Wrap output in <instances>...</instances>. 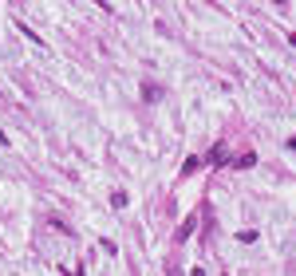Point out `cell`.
<instances>
[{"mask_svg": "<svg viewBox=\"0 0 296 276\" xmlns=\"http://www.w3.org/2000/svg\"><path fill=\"white\" fill-rule=\"evenodd\" d=\"M190 233H194V217H190V221H186V225H182V229H178V241H186V237H190Z\"/></svg>", "mask_w": 296, "mask_h": 276, "instance_id": "8992f818", "label": "cell"}, {"mask_svg": "<svg viewBox=\"0 0 296 276\" xmlns=\"http://www.w3.org/2000/svg\"><path fill=\"white\" fill-rule=\"evenodd\" d=\"M197 166H201V158H194V154H190V158H186V166H182V174H194Z\"/></svg>", "mask_w": 296, "mask_h": 276, "instance_id": "5b68a950", "label": "cell"}, {"mask_svg": "<svg viewBox=\"0 0 296 276\" xmlns=\"http://www.w3.org/2000/svg\"><path fill=\"white\" fill-rule=\"evenodd\" d=\"M0 146H8V134H4V130H0Z\"/></svg>", "mask_w": 296, "mask_h": 276, "instance_id": "52a82bcc", "label": "cell"}, {"mask_svg": "<svg viewBox=\"0 0 296 276\" xmlns=\"http://www.w3.org/2000/svg\"><path fill=\"white\" fill-rule=\"evenodd\" d=\"M253 162H257V154H241V158H237V162H233V166H237V170H249V166H253Z\"/></svg>", "mask_w": 296, "mask_h": 276, "instance_id": "3957f363", "label": "cell"}, {"mask_svg": "<svg viewBox=\"0 0 296 276\" xmlns=\"http://www.w3.org/2000/svg\"><path fill=\"white\" fill-rule=\"evenodd\" d=\"M225 162H229V150H225V146L217 142V146L210 150V166H225Z\"/></svg>", "mask_w": 296, "mask_h": 276, "instance_id": "6da1fadb", "label": "cell"}, {"mask_svg": "<svg viewBox=\"0 0 296 276\" xmlns=\"http://www.w3.org/2000/svg\"><path fill=\"white\" fill-rule=\"evenodd\" d=\"M111 205H115V209H123V205H127V194H123V190H115V194H111Z\"/></svg>", "mask_w": 296, "mask_h": 276, "instance_id": "277c9868", "label": "cell"}, {"mask_svg": "<svg viewBox=\"0 0 296 276\" xmlns=\"http://www.w3.org/2000/svg\"><path fill=\"white\" fill-rule=\"evenodd\" d=\"M142 95H146V103H158V95H162V91H158L154 83H142Z\"/></svg>", "mask_w": 296, "mask_h": 276, "instance_id": "7a4b0ae2", "label": "cell"}]
</instances>
